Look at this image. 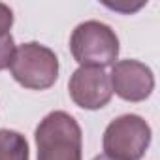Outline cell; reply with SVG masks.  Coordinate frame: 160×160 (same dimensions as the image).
<instances>
[{"mask_svg": "<svg viewBox=\"0 0 160 160\" xmlns=\"http://www.w3.org/2000/svg\"><path fill=\"white\" fill-rule=\"evenodd\" d=\"M34 139L38 160H81V126L66 111L47 113L36 126Z\"/></svg>", "mask_w": 160, "mask_h": 160, "instance_id": "1", "label": "cell"}, {"mask_svg": "<svg viewBox=\"0 0 160 160\" xmlns=\"http://www.w3.org/2000/svg\"><path fill=\"white\" fill-rule=\"evenodd\" d=\"M70 51L79 66L106 68L113 66L119 57V38L115 30L102 21L79 23L70 36Z\"/></svg>", "mask_w": 160, "mask_h": 160, "instance_id": "2", "label": "cell"}, {"mask_svg": "<svg viewBox=\"0 0 160 160\" xmlns=\"http://www.w3.org/2000/svg\"><path fill=\"white\" fill-rule=\"evenodd\" d=\"M10 72L21 87L30 91H45L58 79V58L47 45L27 42L15 47Z\"/></svg>", "mask_w": 160, "mask_h": 160, "instance_id": "3", "label": "cell"}, {"mask_svg": "<svg viewBox=\"0 0 160 160\" xmlns=\"http://www.w3.org/2000/svg\"><path fill=\"white\" fill-rule=\"evenodd\" d=\"M152 130L149 122L134 113L113 119L104 130V154L113 160H141L149 149Z\"/></svg>", "mask_w": 160, "mask_h": 160, "instance_id": "4", "label": "cell"}, {"mask_svg": "<svg viewBox=\"0 0 160 160\" xmlns=\"http://www.w3.org/2000/svg\"><path fill=\"white\" fill-rule=\"evenodd\" d=\"M68 92L75 106L94 111L109 104L113 91L109 73L104 68L79 66L68 81Z\"/></svg>", "mask_w": 160, "mask_h": 160, "instance_id": "5", "label": "cell"}, {"mask_svg": "<svg viewBox=\"0 0 160 160\" xmlns=\"http://www.w3.org/2000/svg\"><path fill=\"white\" fill-rule=\"evenodd\" d=\"M109 81H111V91L119 98L134 104L147 100L154 91L152 70L136 58L117 60L111 66Z\"/></svg>", "mask_w": 160, "mask_h": 160, "instance_id": "6", "label": "cell"}, {"mask_svg": "<svg viewBox=\"0 0 160 160\" xmlns=\"http://www.w3.org/2000/svg\"><path fill=\"white\" fill-rule=\"evenodd\" d=\"M0 160H30L28 141L17 130H0Z\"/></svg>", "mask_w": 160, "mask_h": 160, "instance_id": "7", "label": "cell"}, {"mask_svg": "<svg viewBox=\"0 0 160 160\" xmlns=\"http://www.w3.org/2000/svg\"><path fill=\"white\" fill-rule=\"evenodd\" d=\"M13 55H15V42H13V36L12 34H6V36H0V72L10 68L12 60H13Z\"/></svg>", "mask_w": 160, "mask_h": 160, "instance_id": "8", "label": "cell"}, {"mask_svg": "<svg viewBox=\"0 0 160 160\" xmlns=\"http://www.w3.org/2000/svg\"><path fill=\"white\" fill-rule=\"evenodd\" d=\"M12 27H13V12L8 4L0 2V36L10 34Z\"/></svg>", "mask_w": 160, "mask_h": 160, "instance_id": "9", "label": "cell"}, {"mask_svg": "<svg viewBox=\"0 0 160 160\" xmlns=\"http://www.w3.org/2000/svg\"><path fill=\"white\" fill-rule=\"evenodd\" d=\"M92 160H113V158H109V156H106V154H98V156H94Z\"/></svg>", "mask_w": 160, "mask_h": 160, "instance_id": "10", "label": "cell"}]
</instances>
